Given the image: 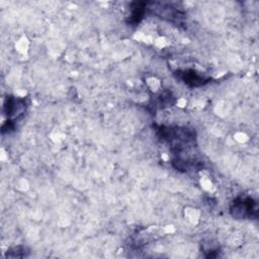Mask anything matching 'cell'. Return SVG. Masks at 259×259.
<instances>
[{
    "mask_svg": "<svg viewBox=\"0 0 259 259\" xmlns=\"http://www.w3.org/2000/svg\"><path fill=\"white\" fill-rule=\"evenodd\" d=\"M230 212L237 220L256 219L258 214L257 202L250 196H240L234 200Z\"/></svg>",
    "mask_w": 259,
    "mask_h": 259,
    "instance_id": "3",
    "label": "cell"
},
{
    "mask_svg": "<svg viewBox=\"0 0 259 259\" xmlns=\"http://www.w3.org/2000/svg\"><path fill=\"white\" fill-rule=\"evenodd\" d=\"M131 14L127 19V23L131 25H137L144 18L147 11V2H133L131 3Z\"/></svg>",
    "mask_w": 259,
    "mask_h": 259,
    "instance_id": "6",
    "label": "cell"
},
{
    "mask_svg": "<svg viewBox=\"0 0 259 259\" xmlns=\"http://www.w3.org/2000/svg\"><path fill=\"white\" fill-rule=\"evenodd\" d=\"M27 108V102L25 98H18L13 96H7L4 102L3 110L8 116L9 120L14 121L15 118L22 116Z\"/></svg>",
    "mask_w": 259,
    "mask_h": 259,
    "instance_id": "4",
    "label": "cell"
},
{
    "mask_svg": "<svg viewBox=\"0 0 259 259\" xmlns=\"http://www.w3.org/2000/svg\"><path fill=\"white\" fill-rule=\"evenodd\" d=\"M157 134L166 142L172 151L178 153L185 149L194 147L196 135L191 128L185 126H159Z\"/></svg>",
    "mask_w": 259,
    "mask_h": 259,
    "instance_id": "1",
    "label": "cell"
},
{
    "mask_svg": "<svg viewBox=\"0 0 259 259\" xmlns=\"http://www.w3.org/2000/svg\"><path fill=\"white\" fill-rule=\"evenodd\" d=\"M29 251L27 250L26 247L24 246H16L6 253V257L10 258H21V257H26L28 255Z\"/></svg>",
    "mask_w": 259,
    "mask_h": 259,
    "instance_id": "7",
    "label": "cell"
},
{
    "mask_svg": "<svg viewBox=\"0 0 259 259\" xmlns=\"http://www.w3.org/2000/svg\"><path fill=\"white\" fill-rule=\"evenodd\" d=\"M177 76V79L184 82L189 87H200L205 85L210 81L209 78H206L200 74H198L196 71L188 69L183 71H177L175 73Z\"/></svg>",
    "mask_w": 259,
    "mask_h": 259,
    "instance_id": "5",
    "label": "cell"
},
{
    "mask_svg": "<svg viewBox=\"0 0 259 259\" xmlns=\"http://www.w3.org/2000/svg\"><path fill=\"white\" fill-rule=\"evenodd\" d=\"M147 10L151 14H154L173 23H181L185 18L184 12L171 3L147 2Z\"/></svg>",
    "mask_w": 259,
    "mask_h": 259,
    "instance_id": "2",
    "label": "cell"
}]
</instances>
